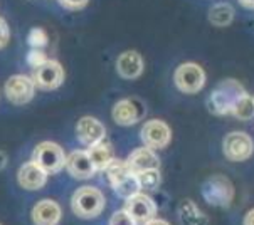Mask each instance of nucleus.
Returning a JSON list of instances; mask_svg holds the SVG:
<instances>
[{
    "label": "nucleus",
    "mask_w": 254,
    "mask_h": 225,
    "mask_svg": "<svg viewBox=\"0 0 254 225\" xmlns=\"http://www.w3.org/2000/svg\"><path fill=\"white\" fill-rule=\"evenodd\" d=\"M145 116V106L138 99H122L113 106V119L120 126H133Z\"/></svg>",
    "instance_id": "nucleus-11"
},
{
    "label": "nucleus",
    "mask_w": 254,
    "mask_h": 225,
    "mask_svg": "<svg viewBox=\"0 0 254 225\" xmlns=\"http://www.w3.org/2000/svg\"><path fill=\"white\" fill-rule=\"evenodd\" d=\"M253 99H254V98H253Z\"/></svg>",
    "instance_id": "nucleus-33"
},
{
    "label": "nucleus",
    "mask_w": 254,
    "mask_h": 225,
    "mask_svg": "<svg viewBox=\"0 0 254 225\" xmlns=\"http://www.w3.org/2000/svg\"><path fill=\"white\" fill-rule=\"evenodd\" d=\"M105 173H106V178H108L111 188L115 190V193L118 197L127 200V198L140 193L138 176L130 171L127 162L113 158V162L105 168Z\"/></svg>",
    "instance_id": "nucleus-1"
},
{
    "label": "nucleus",
    "mask_w": 254,
    "mask_h": 225,
    "mask_svg": "<svg viewBox=\"0 0 254 225\" xmlns=\"http://www.w3.org/2000/svg\"><path fill=\"white\" fill-rule=\"evenodd\" d=\"M59 3H61L64 8H69V10H77V8L86 7L88 0H59Z\"/></svg>",
    "instance_id": "nucleus-28"
},
{
    "label": "nucleus",
    "mask_w": 254,
    "mask_h": 225,
    "mask_svg": "<svg viewBox=\"0 0 254 225\" xmlns=\"http://www.w3.org/2000/svg\"><path fill=\"white\" fill-rule=\"evenodd\" d=\"M61 217V207L54 200H41L32 209V220L36 225H58Z\"/></svg>",
    "instance_id": "nucleus-18"
},
{
    "label": "nucleus",
    "mask_w": 254,
    "mask_h": 225,
    "mask_svg": "<svg viewBox=\"0 0 254 225\" xmlns=\"http://www.w3.org/2000/svg\"><path fill=\"white\" fill-rule=\"evenodd\" d=\"M127 165L130 168L131 173L138 175L141 171L146 170H155L160 167V158L157 157L153 150L150 148H136L130 153V157L127 158Z\"/></svg>",
    "instance_id": "nucleus-15"
},
{
    "label": "nucleus",
    "mask_w": 254,
    "mask_h": 225,
    "mask_svg": "<svg viewBox=\"0 0 254 225\" xmlns=\"http://www.w3.org/2000/svg\"><path fill=\"white\" fill-rule=\"evenodd\" d=\"M32 81L42 91H54L64 83V69L58 60L47 59L44 64L34 69Z\"/></svg>",
    "instance_id": "nucleus-7"
},
{
    "label": "nucleus",
    "mask_w": 254,
    "mask_h": 225,
    "mask_svg": "<svg viewBox=\"0 0 254 225\" xmlns=\"http://www.w3.org/2000/svg\"><path fill=\"white\" fill-rule=\"evenodd\" d=\"M241 5L246 7V8H254V0H239Z\"/></svg>",
    "instance_id": "nucleus-31"
},
{
    "label": "nucleus",
    "mask_w": 254,
    "mask_h": 225,
    "mask_svg": "<svg viewBox=\"0 0 254 225\" xmlns=\"http://www.w3.org/2000/svg\"><path fill=\"white\" fill-rule=\"evenodd\" d=\"M32 162L47 175H56L66 167V155L61 146L56 143L42 141L34 150Z\"/></svg>",
    "instance_id": "nucleus-4"
},
{
    "label": "nucleus",
    "mask_w": 254,
    "mask_h": 225,
    "mask_svg": "<svg viewBox=\"0 0 254 225\" xmlns=\"http://www.w3.org/2000/svg\"><path fill=\"white\" fill-rule=\"evenodd\" d=\"M202 195H204L209 205L227 209L231 205L232 198H234V187L226 176H210L202 187Z\"/></svg>",
    "instance_id": "nucleus-5"
},
{
    "label": "nucleus",
    "mask_w": 254,
    "mask_h": 225,
    "mask_svg": "<svg viewBox=\"0 0 254 225\" xmlns=\"http://www.w3.org/2000/svg\"><path fill=\"white\" fill-rule=\"evenodd\" d=\"M125 210L130 214V217L136 224H145L148 220L155 219L157 214V205L146 193H136L130 198H127L125 203Z\"/></svg>",
    "instance_id": "nucleus-12"
},
{
    "label": "nucleus",
    "mask_w": 254,
    "mask_h": 225,
    "mask_svg": "<svg viewBox=\"0 0 254 225\" xmlns=\"http://www.w3.org/2000/svg\"><path fill=\"white\" fill-rule=\"evenodd\" d=\"M244 225H254V209H251L244 215Z\"/></svg>",
    "instance_id": "nucleus-29"
},
{
    "label": "nucleus",
    "mask_w": 254,
    "mask_h": 225,
    "mask_svg": "<svg viewBox=\"0 0 254 225\" xmlns=\"http://www.w3.org/2000/svg\"><path fill=\"white\" fill-rule=\"evenodd\" d=\"M27 42L32 49H42V47L47 46V36L42 29L39 27H34L27 36Z\"/></svg>",
    "instance_id": "nucleus-24"
},
{
    "label": "nucleus",
    "mask_w": 254,
    "mask_h": 225,
    "mask_svg": "<svg viewBox=\"0 0 254 225\" xmlns=\"http://www.w3.org/2000/svg\"><path fill=\"white\" fill-rule=\"evenodd\" d=\"M47 60V57H46V54L42 53L41 49H32L31 53L27 54V62L31 64V66L36 69V67H39L41 64H44Z\"/></svg>",
    "instance_id": "nucleus-26"
},
{
    "label": "nucleus",
    "mask_w": 254,
    "mask_h": 225,
    "mask_svg": "<svg viewBox=\"0 0 254 225\" xmlns=\"http://www.w3.org/2000/svg\"><path fill=\"white\" fill-rule=\"evenodd\" d=\"M143 225H170V224L163 219H152V220H148V222H145Z\"/></svg>",
    "instance_id": "nucleus-30"
},
{
    "label": "nucleus",
    "mask_w": 254,
    "mask_h": 225,
    "mask_svg": "<svg viewBox=\"0 0 254 225\" xmlns=\"http://www.w3.org/2000/svg\"><path fill=\"white\" fill-rule=\"evenodd\" d=\"M64 168L76 180H88L96 173L91 160H89L88 151L83 150H74L72 153H69V157L66 158V167Z\"/></svg>",
    "instance_id": "nucleus-14"
},
{
    "label": "nucleus",
    "mask_w": 254,
    "mask_h": 225,
    "mask_svg": "<svg viewBox=\"0 0 254 225\" xmlns=\"http://www.w3.org/2000/svg\"><path fill=\"white\" fill-rule=\"evenodd\" d=\"M234 19V8L229 3H217L209 10V20L217 27H226Z\"/></svg>",
    "instance_id": "nucleus-21"
},
{
    "label": "nucleus",
    "mask_w": 254,
    "mask_h": 225,
    "mask_svg": "<svg viewBox=\"0 0 254 225\" xmlns=\"http://www.w3.org/2000/svg\"><path fill=\"white\" fill-rule=\"evenodd\" d=\"M17 180H19L20 187L25 190H39L46 185L47 173L42 171L34 162H27L19 168Z\"/></svg>",
    "instance_id": "nucleus-17"
},
{
    "label": "nucleus",
    "mask_w": 254,
    "mask_h": 225,
    "mask_svg": "<svg viewBox=\"0 0 254 225\" xmlns=\"http://www.w3.org/2000/svg\"><path fill=\"white\" fill-rule=\"evenodd\" d=\"M138 183H140V190L143 192H153L160 187V181H162V175H160V170L155 168V170H146V171H141L138 173Z\"/></svg>",
    "instance_id": "nucleus-22"
},
{
    "label": "nucleus",
    "mask_w": 254,
    "mask_h": 225,
    "mask_svg": "<svg viewBox=\"0 0 254 225\" xmlns=\"http://www.w3.org/2000/svg\"><path fill=\"white\" fill-rule=\"evenodd\" d=\"M246 91L236 79H226L212 91L209 98V110L214 114H231L232 108L238 103L241 96H244Z\"/></svg>",
    "instance_id": "nucleus-2"
},
{
    "label": "nucleus",
    "mask_w": 254,
    "mask_h": 225,
    "mask_svg": "<svg viewBox=\"0 0 254 225\" xmlns=\"http://www.w3.org/2000/svg\"><path fill=\"white\" fill-rule=\"evenodd\" d=\"M5 165H7V157H5V153H2V151H0V170H2Z\"/></svg>",
    "instance_id": "nucleus-32"
},
{
    "label": "nucleus",
    "mask_w": 254,
    "mask_h": 225,
    "mask_svg": "<svg viewBox=\"0 0 254 225\" xmlns=\"http://www.w3.org/2000/svg\"><path fill=\"white\" fill-rule=\"evenodd\" d=\"M175 86L182 91V93L193 94L199 93L205 84V72L199 64L185 62L177 67L174 74Z\"/></svg>",
    "instance_id": "nucleus-6"
},
{
    "label": "nucleus",
    "mask_w": 254,
    "mask_h": 225,
    "mask_svg": "<svg viewBox=\"0 0 254 225\" xmlns=\"http://www.w3.org/2000/svg\"><path fill=\"white\" fill-rule=\"evenodd\" d=\"M76 135L77 140L83 143V145L94 146L98 143H103V140H105L106 128L103 126L101 121H98L93 116H83V118L77 121Z\"/></svg>",
    "instance_id": "nucleus-13"
},
{
    "label": "nucleus",
    "mask_w": 254,
    "mask_h": 225,
    "mask_svg": "<svg viewBox=\"0 0 254 225\" xmlns=\"http://www.w3.org/2000/svg\"><path fill=\"white\" fill-rule=\"evenodd\" d=\"M34 89H36V84L32 77L17 74L5 83V96L12 105H27L34 98Z\"/></svg>",
    "instance_id": "nucleus-10"
},
{
    "label": "nucleus",
    "mask_w": 254,
    "mask_h": 225,
    "mask_svg": "<svg viewBox=\"0 0 254 225\" xmlns=\"http://www.w3.org/2000/svg\"><path fill=\"white\" fill-rule=\"evenodd\" d=\"M110 225H136V222L130 217V214L123 209V210L115 212V214L111 215Z\"/></svg>",
    "instance_id": "nucleus-25"
},
{
    "label": "nucleus",
    "mask_w": 254,
    "mask_h": 225,
    "mask_svg": "<svg viewBox=\"0 0 254 225\" xmlns=\"http://www.w3.org/2000/svg\"><path fill=\"white\" fill-rule=\"evenodd\" d=\"M8 37H10V32H8V25L5 20L0 17V49L7 46Z\"/></svg>",
    "instance_id": "nucleus-27"
},
{
    "label": "nucleus",
    "mask_w": 254,
    "mask_h": 225,
    "mask_svg": "<svg viewBox=\"0 0 254 225\" xmlns=\"http://www.w3.org/2000/svg\"><path fill=\"white\" fill-rule=\"evenodd\" d=\"M105 195L96 187H81L72 195V212L81 219H94L105 209Z\"/></svg>",
    "instance_id": "nucleus-3"
},
{
    "label": "nucleus",
    "mask_w": 254,
    "mask_h": 225,
    "mask_svg": "<svg viewBox=\"0 0 254 225\" xmlns=\"http://www.w3.org/2000/svg\"><path fill=\"white\" fill-rule=\"evenodd\" d=\"M238 119H251L254 116V99L246 93L238 99V103L232 108V112Z\"/></svg>",
    "instance_id": "nucleus-23"
},
{
    "label": "nucleus",
    "mask_w": 254,
    "mask_h": 225,
    "mask_svg": "<svg viewBox=\"0 0 254 225\" xmlns=\"http://www.w3.org/2000/svg\"><path fill=\"white\" fill-rule=\"evenodd\" d=\"M88 155H89V160H91V163L96 171L105 170V168L113 162L111 148L108 145H105V143H98V145H94V146H89Z\"/></svg>",
    "instance_id": "nucleus-20"
},
{
    "label": "nucleus",
    "mask_w": 254,
    "mask_h": 225,
    "mask_svg": "<svg viewBox=\"0 0 254 225\" xmlns=\"http://www.w3.org/2000/svg\"><path fill=\"white\" fill-rule=\"evenodd\" d=\"M222 150L227 160L231 162H244L253 155L254 151V143L251 136L246 135L243 131H232L222 143Z\"/></svg>",
    "instance_id": "nucleus-8"
},
{
    "label": "nucleus",
    "mask_w": 254,
    "mask_h": 225,
    "mask_svg": "<svg viewBox=\"0 0 254 225\" xmlns=\"http://www.w3.org/2000/svg\"><path fill=\"white\" fill-rule=\"evenodd\" d=\"M141 141L145 143L146 148L150 150H162L170 143L172 131L169 124L160 119H150L143 124L140 131Z\"/></svg>",
    "instance_id": "nucleus-9"
},
{
    "label": "nucleus",
    "mask_w": 254,
    "mask_h": 225,
    "mask_svg": "<svg viewBox=\"0 0 254 225\" xmlns=\"http://www.w3.org/2000/svg\"><path fill=\"white\" fill-rule=\"evenodd\" d=\"M143 59L136 51H127L116 60V71L123 79H135L143 72Z\"/></svg>",
    "instance_id": "nucleus-16"
},
{
    "label": "nucleus",
    "mask_w": 254,
    "mask_h": 225,
    "mask_svg": "<svg viewBox=\"0 0 254 225\" xmlns=\"http://www.w3.org/2000/svg\"><path fill=\"white\" fill-rule=\"evenodd\" d=\"M179 217L182 225H207V217L202 214L195 203L189 200L180 203Z\"/></svg>",
    "instance_id": "nucleus-19"
}]
</instances>
